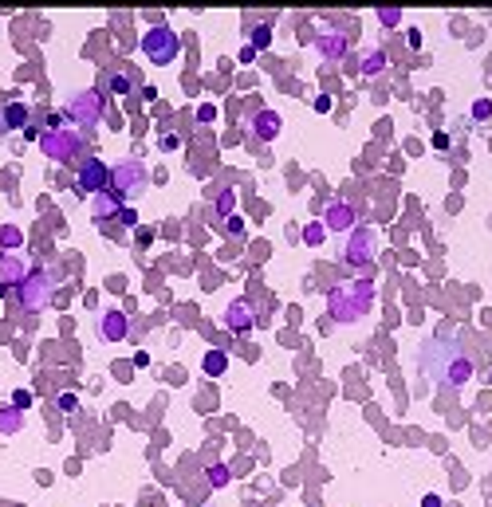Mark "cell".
<instances>
[{
	"label": "cell",
	"instance_id": "cell-37",
	"mask_svg": "<svg viewBox=\"0 0 492 507\" xmlns=\"http://www.w3.org/2000/svg\"><path fill=\"white\" fill-rule=\"evenodd\" d=\"M315 110H331V95H319V98H315Z\"/></svg>",
	"mask_w": 492,
	"mask_h": 507
},
{
	"label": "cell",
	"instance_id": "cell-24",
	"mask_svg": "<svg viewBox=\"0 0 492 507\" xmlns=\"http://www.w3.org/2000/svg\"><path fill=\"white\" fill-rule=\"evenodd\" d=\"M323 240H327V224H323V220H311L308 229H304V244H311V248H319Z\"/></svg>",
	"mask_w": 492,
	"mask_h": 507
},
{
	"label": "cell",
	"instance_id": "cell-6",
	"mask_svg": "<svg viewBox=\"0 0 492 507\" xmlns=\"http://www.w3.org/2000/svg\"><path fill=\"white\" fill-rule=\"evenodd\" d=\"M142 51H146L150 63L166 67V63L177 60V51H182V36H177L170 24H154L146 36H142Z\"/></svg>",
	"mask_w": 492,
	"mask_h": 507
},
{
	"label": "cell",
	"instance_id": "cell-3",
	"mask_svg": "<svg viewBox=\"0 0 492 507\" xmlns=\"http://www.w3.org/2000/svg\"><path fill=\"white\" fill-rule=\"evenodd\" d=\"M16 299H20V307H24L28 314H39V311H48L51 303H55V283H51V276L44 272V267H32L28 279L16 287Z\"/></svg>",
	"mask_w": 492,
	"mask_h": 507
},
{
	"label": "cell",
	"instance_id": "cell-18",
	"mask_svg": "<svg viewBox=\"0 0 492 507\" xmlns=\"http://www.w3.org/2000/svg\"><path fill=\"white\" fill-rule=\"evenodd\" d=\"M0 122H4L8 130H28L32 110H28V103H8V107H4V114H0Z\"/></svg>",
	"mask_w": 492,
	"mask_h": 507
},
{
	"label": "cell",
	"instance_id": "cell-21",
	"mask_svg": "<svg viewBox=\"0 0 492 507\" xmlns=\"http://www.w3.org/2000/svg\"><path fill=\"white\" fill-rule=\"evenodd\" d=\"M201 370H205V377H221L225 370H229V354H225V350H209L205 358H201Z\"/></svg>",
	"mask_w": 492,
	"mask_h": 507
},
{
	"label": "cell",
	"instance_id": "cell-4",
	"mask_svg": "<svg viewBox=\"0 0 492 507\" xmlns=\"http://www.w3.org/2000/svg\"><path fill=\"white\" fill-rule=\"evenodd\" d=\"M146 185H150V173L138 157H123L118 166H111V189L123 197V205L146 193Z\"/></svg>",
	"mask_w": 492,
	"mask_h": 507
},
{
	"label": "cell",
	"instance_id": "cell-25",
	"mask_svg": "<svg viewBox=\"0 0 492 507\" xmlns=\"http://www.w3.org/2000/svg\"><path fill=\"white\" fill-rule=\"evenodd\" d=\"M233 205H236V189H229V185H225L221 197H217V217H229V213H233Z\"/></svg>",
	"mask_w": 492,
	"mask_h": 507
},
{
	"label": "cell",
	"instance_id": "cell-32",
	"mask_svg": "<svg viewBox=\"0 0 492 507\" xmlns=\"http://www.w3.org/2000/svg\"><path fill=\"white\" fill-rule=\"evenodd\" d=\"M430 145H433V150H449V134H433Z\"/></svg>",
	"mask_w": 492,
	"mask_h": 507
},
{
	"label": "cell",
	"instance_id": "cell-20",
	"mask_svg": "<svg viewBox=\"0 0 492 507\" xmlns=\"http://www.w3.org/2000/svg\"><path fill=\"white\" fill-rule=\"evenodd\" d=\"M386 63H390V55H386L382 48H367V51H362L358 71H362V75H378V71H386Z\"/></svg>",
	"mask_w": 492,
	"mask_h": 507
},
{
	"label": "cell",
	"instance_id": "cell-31",
	"mask_svg": "<svg viewBox=\"0 0 492 507\" xmlns=\"http://www.w3.org/2000/svg\"><path fill=\"white\" fill-rule=\"evenodd\" d=\"M55 405H60V409H67V413H71L75 405H79V398H75V393H60V398H55Z\"/></svg>",
	"mask_w": 492,
	"mask_h": 507
},
{
	"label": "cell",
	"instance_id": "cell-12",
	"mask_svg": "<svg viewBox=\"0 0 492 507\" xmlns=\"http://www.w3.org/2000/svg\"><path fill=\"white\" fill-rule=\"evenodd\" d=\"M98 335H103V342H123V338L130 335V319H126L118 307H111V311H103V326H98Z\"/></svg>",
	"mask_w": 492,
	"mask_h": 507
},
{
	"label": "cell",
	"instance_id": "cell-8",
	"mask_svg": "<svg viewBox=\"0 0 492 507\" xmlns=\"http://www.w3.org/2000/svg\"><path fill=\"white\" fill-rule=\"evenodd\" d=\"M75 189L83 197H95L103 189H111V166L98 161V157H87L83 166H79V173H75Z\"/></svg>",
	"mask_w": 492,
	"mask_h": 507
},
{
	"label": "cell",
	"instance_id": "cell-33",
	"mask_svg": "<svg viewBox=\"0 0 492 507\" xmlns=\"http://www.w3.org/2000/svg\"><path fill=\"white\" fill-rule=\"evenodd\" d=\"M150 240H154V232H150V229H142V224H138V244H142V248H146Z\"/></svg>",
	"mask_w": 492,
	"mask_h": 507
},
{
	"label": "cell",
	"instance_id": "cell-27",
	"mask_svg": "<svg viewBox=\"0 0 492 507\" xmlns=\"http://www.w3.org/2000/svg\"><path fill=\"white\" fill-rule=\"evenodd\" d=\"M378 24L382 28H398L402 24V12H398V8H378Z\"/></svg>",
	"mask_w": 492,
	"mask_h": 507
},
{
	"label": "cell",
	"instance_id": "cell-11",
	"mask_svg": "<svg viewBox=\"0 0 492 507\" xmlns=\"http://www.w3.org/2000/svg\"><path fill=\"white\" fill-rule=\"evenodd\" d=\"M323 224H327V232H351L358 229V208L351 205V201H331V208H327V217H323Z\"/></svg>",
	"mask_w": 492,
	"mask_h": 507
},
{
	"label": "cell",
	"instance_id": "cell-7",
	"mask_svg": "<svg viewBox=\"0 0 492 507\" xmlns=\"http://www.w3.org/2000/svg\"><path fill=\"white\" fill-rule=\"evenodd\" d=\"M441 350H445V358L437 366H425V370L433 377H441V386H465L468 377H473V362L457 346H449V342H441Z\"/></svg>",
	"mask_w": 492,
	"mask_h": 507
},
{
	"label": "cell",
	"instance_id": "cell-5",
	"mask_svg": "<svg viewBox=\"0 0 492 507\" xmlns=\"http://www.w3.org/2000/svg\"><path fill=\"white\" fill-rule=\"evenodd\" d=\"M39 150L51 157V161H75L79 150H83V134L71 130V126H48V130L39 134Z\"/></svg>",
	"mask_w": 492,
	"mask_h": 507
},
{
	"label": "cell",
	"instance_id": "cell-2",
	"mask_svg": "<svg viewBox=\"0 0 492 507\" xmlns=\"http://www.w3.org/2000/svg\"><path fill=\"white\" fill-rule=\"evenodd\" d=\"M103 110H107V91L103 87H83V91H71L63 98V114L79 130H95L103 122Z\"/></svg>",
	"mask_w": 492,
	"mask_h": 507
},
{
	"label": "cell",
	"instance_id": "cell-19",
	"mask_svg": "<svg viewBox=\"0 0 492 507\" xmlns=\"http://www.w3.org/2000/svg\"><path fill=\"white\" fill-rule=\"evenodd\" d=\"M24 429V409H16V405H0V433L12 436Z\"/></svg>",
	"mask_w": 492,
	"mask_h": 507
},
{
	"label": "cell",
	"instance_id": "cell-38",
	"mask_svg": "<svg viewBox=\"0 0 492 507\" xmlns=\"http://www.w3.org/2000/svg\"><path fill=\"white\" fill-rule=\"evenodd\" d=\"M0 130H4V122H0Z\"/></svg>",
	"mask_w": 492,
	"mask_h": 507
},
{
	"label": "cell",
	"instance_id": "cell-22",
	"mask_svg": "<svg viewBox=\"0 0 492 507\" xmlns=\"http://www.w3.org/2000/svg\"><path fill=\"white\" fill-rule=\"evenodd\" d=\"M20 244H24V232L16 229V224H0V248L4 252H16Z\"/></svg>",
	"mask_w": 492,
	"mask_h": 507
},
{
	"label": "cell",
	"instance_id": "cell-15",
	"mask_svg": "<svg viewBox=\"0 0 492 507\" xmlns=\"http://www.w3.org/2000/svg\"><path fill=\"white\" fill-rule=\"evenodd\" d=\"M252 134H256L260 142H272V138L283 134V118L276 110H256V114H252Z\"/></svg>",
	"mask_w": 492,
	"mask_h": 507
},
{
	"label": "cell",
	"instance_id": "cell-1",
	"mask_svg": "<svg viewBox=\"0 0 492 507\" xmlns=\"http://www.w3.org/2000/svg\"><path fill=\"white\" fill-rule=\"evenodd\" d=\"M370 303H374V279L370 276L335 283L327 291V314H331V323H358L370 311Z\"/></svg>",
	"mask_w": 492,
	"mask_h": 507
},
{
	"label": "cell",
	"instance_id": "cell-16",
	"mask_svg": "<svg viewBox=\"0 0 492 507\" xmlns=\"http://www.w3.org/2000/svg\"><path fill=\"white\" fill-rule=\"evenodd\" d=\"M123 197L114 193V189H103V193H95V201H91V217L95 220H111V217H118L123 213Z\"/></svg>",
	"mask_w": 492,
	"mask_h": 507
},
{
	"label": "cell",
	"instance_id": "cell-36",
	"mask_svg": "<svg viewBox=\"0 0 492 507\" xmlns=\"http://www.w3.org/2000/svg\"><path fill=\"white\" fill-rule=\"evenodd\" d=\"M421 507H441V495H433V492H430L425 499H421Z\"/></svg>",
	"mask_w": 492,
	"mask_h": 507
},
{
	"label": "cell",
	"instance_id": "cell-10",
	"mask_svg": "<svg viewBox=\"0 0 492 507\" xmlns=\"http://www.w3.org/2000/svg\"><path fill=\"white\" fill-rule=\"evenodd\" d=\"M346 260L358 267H367L370 260H374V229H362L358 224L351 236H346Z\"/></svg>",
	"mask_w": 492,
	"mask_h": 507
},
{
	"label": "cell",
	"instance_id": "cell-29",
	"mask_svg": "<svg viewBox=\"0 0 492 507\" xmlns=\"http://www.w3.org/2000/svg\"><path fill=\"white\" fill-rule=\"evenodd\" d=\"M12 405H16V409H28V405H32V389H16Z\"/></svg>",
	"mask_w": 492,
	"mask_h": 507
},
{
	"label": "cell",
	"instance_id": "cell-13",
	"mask_svg": "<svg viewBox=\"0 0 492 507\" xmlns=\"http://www.w3.org/2000/svg\"><path fill=\"white\" fill-rule=\"evenodd\" d=\"M28 272H32V267H28L20 256H12V252L0 256V287H20L28 279Z\"/></svg>",
	"mask_w": 492,
	"mask_h": 507
},
{
	"label": "cell",
	"instance_id": "cell-35",
	"mask_svg": "<svg viewBox=\"0 0 492 507\" xmlns=\"http://www.w3.org/2000/svg\"><path fill=\"white\" fill-rule=\"evenodd\" d=\"M410 48H414V51L421 48V32H418V28H410Z\"/></svg>",
	"mask_w": 492,
	"mask_h": 507
},
{
	"label": "cell",
	"instance_id": "cell-14",
	"mask_svg": "<svg viewBox=\"0 0 492 507\" xmlns=\"http://www.w3.org/2000/svg\"><path fill=\"white\" fill-rule=\"evenodd\" d=\"M346 48H351V39H346L343 32H331V28H327V32L315 36V51H319L323 60H343Z\"/></svg>",
	"mask_w": 492,
	"mask_h": 507
},
{
	"label": "cell",
	"instance_id": "cell-28",
	"mask_svg": "<svg viewBox=\"0 0 492 507\" xmlns=\"http://www.w3.org/2000/svg\"><path fill=\"white\" fill-rule=\"evenodd\" d=\"M492 118V103L489 98H477V103H473V122H489Z\"/></svg>",
	"mask_w": 492,
	"mask_h": 507
},
{
	"label": "cell",
	"instance_id": "cell-30",
	"mask_svg": "<svg viewBox=\"0 0 492 507\" xmlns=\"http://www.w3.org/2000/svg\"><path fill=\"white\" fill-rule=\"evenodd\" d=\"M217 118V107H213V103H201V107H197V122H213Z\"/></svg>",
	"mask_w": 492,
	"mask_h": 507
},
{
	"label": "cell",
	"instance_id": "cell-23",
	"mask_svg": "<svg viewBox=\"0 0 492 507\" xmlns=\"http://www.w3.org/2000/svg\"><path fill=\"white\" fill-rule=\"evenodd\" d=\"M205 480H209V488H229L233 472H229V464H209L205 468Z\"/></svg>",
	"mask_w": 492,
	"mask_h": 507
},
{
	"label": "cell",
	"instance_id": "cell-26",
	"mask_svg": "<svg viewBox=\"0 0 492 507\" xmlns=\"http://www.w3.org/2000/svg\"><path fill=\"white\" fill-rule=\"evenodd\" d=\"M272 44V28L268 24H256L252 28V51H264Z\"/></svg>",
	"mask_w": 492,
	"mask_h": 507
},
{
	"label": "cell",
	"instance_id": "cell-34",
	"mask_svg": "<svg viewBox=\"0 0 492 507\" xmlns=\"http://www.w3.org/2000/svg\"><path fill=\"white\" fill-rule=\"evenodd\" d=\"M118 217H123V224H138V213H134V208H123Z\"/></svg>",
	"mask_w": 492,
	"mask_h": 507
},
{
	"label": "cell",
	"instance_id": "cell-17",
	"mask_svg": "<svg viewBox=\"0 0 492 507\" xmlns=\"http://www.w3.org/2000/svg\"><path fill=\"white\" fill-rule=\"evenodd\" d=\"M103 83L111 87L114 95H126V91H130V87L138 83V71L130 67V63H126V67H111V71L103 75Z\"/></svg>",
	"mask_w": 492,
	"mask_h": 507
},
{
	"label": "cell",
	"instance_id": "cell-9",
	"mask_svg": "<svg viewBox=\"0 0 492 507\" xmlns=\"http://www.w3.org/2000/svg\"><path fill=\"white\" fill-rule=\"evenodd\" d=\"M225 326H229L233 335H248L252 326H264V314H260L248 299H233L225 307Z\"/></svg>",
	"mask_w": 492,
	"mask_h": 507
}]
</instances>
